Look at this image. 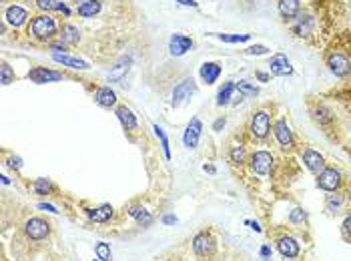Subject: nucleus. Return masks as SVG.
<instances>
[{"label":"nucleus","instance_id":"obj_1","mask_svg":"<svg viewBox=\"0 0 351 261\" xmlns=\"http://www.w3.org/2000/svg\"><path fill=\"white\" fill-rule=\"evenodd\" d=\"M30 32L32 36L40 39V41H47V39H53L57 34V24H55V18L42 14V16H36L30 24Z\"/></svg>","mask_w":351,"mask_h":261},{"label":"nucleus","instance_id":"obj_2","mask_svg":"<svg viewBox=\"0 0 351 261\" xmlns=\"http://www.w3.org/2000/svg\"><path fill=\"white\" fill-rule=\"evenodd\" d=\"M327 66H329V70H331L335 77L345 79V77H349L351 74V60H349V56L343 54V52H331L329 58H327Z\"/></svg>","mask_w":351,"mask_h":261},{"label":"nucleus","instance_id":"obj_3","mask_svg":"<svg viewBox=\"0 0 351 261\" xmlns=\"http://www.w3.org/2000/svg\"><path fill=\"white\" fill-rule=\"evenodd\" d=\"M271 131V119H269V113L267 110H257L251 119V133L253 137L257 139H265Z\"/></svg>","mask_w":351,"mask_h":261},{"label":"nucleus","instance_id":"obj_4","mask_svg":"<svg viewBox=\"0 0 351 261\" xmlns=\"http://www.w3.org/2000/svg\"><path fill=\"white\" fill-rule=\"evenodd\" d=\"M24 231H26V235H28L30 239L40 241V239H45V237L51 233V225H49L45 219H40V217H32V219L26 221Z\"/></svg>","mask_w":351,"mask_h":261},{"label":"nucleus","instance_id":"obj_5","mask_svg":"<svg viewBox=\"0 0 351 261\" xmlns=\"http://www.w3.org/2000/svg\"><path fill=\"white\" fill-rule=\"evenodd\" d=\"M251 169L257 175H269L273 169V155L269 151H257L255 155L251 157Z\"/></svg>","mask_w":351,"mask_h":261},{"label":"nucleus","instance_id":"obj_6","mask_svg":"<svg viewBox=\"0 0 351 261\" xmlns=\"http://www.w3.org/2000/svg\"><path fill=\"white\" fill-rule=\"evenodd\" d=\"M193 249H195L197 255H201V257H209V255L215 253L217 243H215V239H213L209 233H199V235L193 239Z\"/></svg>","mask_w":351,"mask_h":261},{"label":"nucleus","instance_id":"obj_7","mask_svg":"<svg viewBox=\"0 0 351 261\" xmlns=\"http://www.w3.org/2000/svg\"><path fill=\"white\" fill-rule=\"evenodd\" d=\"M339 183H341V173L335 169H323L317 175V185L323 191H335L339 187Z\"/></svg>","mask_w":351,"mask_h":261},{"label":"nucleus","instance_id":"obj_8","mask_svg":"<svg viewBox=\"0 0 351 261\" xmlns=\"http://www.w3.org/2000/svg\"><path fill=\"white\" fill-rule=\"evenodd\" d=\"M201 131H203V123H201L197 117H195V119H191V123H189L187 131H185V135H183V143H185V147H187V149H195V147L199 145Z\"/></svg>","mask_w":351,"mask_h":261},{"label":"nucleus","instance_id":"obj_9","mask_svg":"<svg viewBox=\"0 0 351 261\" xmlns=\"http://www.w3.org/2000/svg\"><path fill=\"white\" fill-rule=\"evenodd\" d=\"M273 131H275V137H277L279 145H281L283 149H291L293 147V135H291L289 125H287V121H285V119H279V121L275 123Z\"/></svg>","mask_w":351,"mask_h":261},{"label":"nucleus","instance_id":"obj_10","mask_svg":"<svg viewBox=\"0 0 351 261\" xmlns=\"http://www.w3.org/2000/svg\"><path fill=\"white\" fill-rule=\"evenodd\" d=\"M195 81L193 79H185L183 83H179L175 87V91H173V106H179V104H183L185 99H189L193 93H195Z\"/></svg>","mask_w":351,"mask_h":261},{"label":"nucleus","instance_id":"obj_11","mask_svg":"<svg viewBox=\"0 0 351 261\" xmlns=\"http://www.w3.org/2000/svg\"><path fill=\"white\" fill-rule=\"evenodd\" d=\"M269 70L277 77H287L293 72V66L289 62V58L285 54H275L271 60H269Z\"/></svg>","mask_w":351,"mask_h":261},{"label":"nucleus","instance_id":"obj_12","mask_svg":"<svg viewBox=\"0 0 351 261\" xmlns=\"http://www.w3.org/2000/svg\"><path fill=\"white\" fill-rule=\"evenodd\" d=\"M277 249H279V253H281L285 259H295V257L299 255V251H301L297 239H293V237H281V239L277 241Z\"/></svg>","mask_w":351,"mask_h":261},{"label":"nucleus","instance_id":"obj_13","mask_svg":"<svg viewBox=\"0 0 351 261\" xmlns=\"http://www.w3.org/2000/svg\"><path fill=\"white\" fill-rule=\"evenodd\" d=\"M28 79L42 85V83H53V81H60L62 74L60 72H55V70H49V68H42V66H36L28 72Z\"/></svg>","mask_w":351,"mask_h":261},{"label":"nucleus","instance_id":"obj_14","mask_svg":"<svg viewBox=\"0 0 351 261\" xmlns=\"http://www.w3.org/2000/svg\"><path fill=\"white\" fill-rule=\"evenodd\" d=\"M303 163H305V167H307L311 173H317V175L325 169V161H323V157L319 155L317 151H313V149H307V151L303 153Z\"/></svg>","mask_w":351,"mask_h":261},{"label":"nucleus","instance_id":"obj_15","mask_svg":"<svg viewBox=\"0 0 351 261\" xmlns=\"http://www.w3.org/2000/svg\"><path fill=\"white\" fill-rule=\"evenodd\" d=\"M191 47H193V41H191L189 36H185V34H173V36H171V43H169V51H171V54L181 56V54H185V52L189 51Z\"/></svg>","mask_w":351,"mask_h":261},{"label":"nucleus","instance_id":"obj_16","mask_svg":"<svg viewBox=\"0 0 351 261\" xmlns=\"http://www.w3.org/2000/svg\"><path fill=\"white\" fill-rule=\"evenodd\" d=\"M95 103L99 104V106L111 108V106H115V103H117V93L111 87H101L95 93Z\"/></svg>","mask_w":351,"mask_h":261},{"label":"nucleus","instance_id":"obj_17","mask_svg":"<svg viewBox=\"0 0 351 261\" xmlns=\"http://www.w3.org/2000/svg\"><path fill=\"white\" fill-rule=\"evenodd\" d=\"M26 18H28V12H26L24 8H20V6H8V8H6V20H8V24H12L14 28L22 26V24L26 22Z\"/></svg>","mask_w":351,"mask_h":261},{"label":"nucleus","instance_id":"obj_18","mask_svg":"<svg viewBox=\"0 0 351 261\" xmlns=\"http://www.w3.org/2000/svg\"><path fill=\"white\" fill-rule=\"evenodd\" d=\"M113 213H115V209L111 207V205H101V207L89 209V211H86L89 219L95 221V223H107V221L113 217Z\"/></svg>","mask_w":351,"mask_h":261},{"label":"nucleus","instance_id":"obj_19","mask_svg":"<svg viewBox=\"0 0 351 261\" xmlns=\"http://www.w3.org/2000/svg\"><path fill=\"white\" fill-rule=\"evenodd\" d=\"M128 215H130L139 225H143V227H149V225L155 221L153 215H151L145 207H141V205H133V207H128Z\"/></svg>","mask_w":351,"mask_h":261},{"label":"nucleus","instance_id":"obj_20","mask_svg":"<svg viewBox=\"0 0 351 261\" xmlns=\"http://www.w3.org/2000/svg\"><path fill=\"white\" fill-rule=\"evenodd\" d=\"M221 74V66L217 62H205L201 66V79L207 83V85H213Z\"/></svg>","mask_w":351,"mask_h":261},{"label":"nucleus","instance_id":"obj_21","mask_svg":"<svg viewBox=\"0 0 351 261\" xmlns=\"http://www.w3.org/2000/svg\"><path fill=\"white\" fill-rule=\"evenodd\" d=\"M117 117H118V121L122 123V127H124V129H128V131L137 129V117L133 115V110H130V108H126V106H118V108H117Z\"/></svg>","mask_w":351,"mask_h":261},{"label":"nucleus","instance_id":"obj_22","mask_svg":"<svg viewBox=\"0 0 351 261\" xmlns=\"http://www.w3.org/2000/svg\"><path fill=\"white\" fill-rule=\"evenodd\" d=\"M53 58L60 62V64H64V66H70V68H89V64L84 62V60H78V58H74V56H66V54H59V52H55L53 54Z\"/></svg>","mask_w":351,"mask_h":261},{"label":"nucleus","instance_id":"obj_23","mask_svg":"<svg viewBox=\"0 0 351 261\" xmlns=\"http://www.w3.org/2000/svg\"><path fill=\"white\" fill-rule=\"evenodd\" d=\"M60 39H62V43H66V45H76L78 39H80V32H78L76 26H72V24H64L62 30H60Z\"/></svg>","mask_w":351,"mask_h":261},{"label":"nucleus","instance_id":"obj_24","mask_svg":"<svg viewBox=\"0 0 351 261\" xmlns=\"http://www.w3.org/2000/svg\"><path fill=\"white\" fill-rule=\"evenodd\" d=\"M99 12H101V0H86V2H82V4L78 6V14L84 16V18L95 16V14H99Z\"/></svg>","mask_w":351,"mask_h":261},{"label":"nucleus","instance_id":"obj_25","mask_svg":"<svg viewBox=\"0 0 351 261\" xmlns=\"http://www.w3.org/2000/svg\"><path fill=\"white\" fill-rule=\"evenodd\" d=\"M279 12L285 18H295L299 12V0H281L279 2Z\"/></svg>","mask_w":351,"mask_h":261},{"label":"nucleus","instance_id":"obj_26","mask_svg":"<svg viewBox=\"0 0 351 261\" xmlns=\"http://www.w3.org/2000/svg\"><path fill=\"white\" fill-rule=\"evenodd\" d=\"M237 89L235 87L233 81H227L223 87H221V91H219V95H217V104L219 106H223V104H229L231 101V97H233V91Z\"/></svg>","mask_w":351,"mask_h":261},{"label":"nucleus","instance_id":"obj_27","mask_svg":"<svg viewBox=\"0 0 351 261\" xmlns=\"http://www.w3.org/2000/svg\"><path fill=\"white\" fill-rule=\"evenodd\" d=\"M153 131H155V135L159 137V141H161V145H163L165 157H167V159H171V145H169V137H167L165 129H163V127H159V125H153Z\"/></svg>","mask_w":351,"mask_h":261},{"label":"nucleus","instance_id":"obj_28","mask_svg":"<svg viewBox=\"0 0 351 261\" xmlns=\"http://www.w3.org/2000/svg\"><path fill=\"white\" fill-rule=\"evenodd\" d=\"M313 117H315V121H317V123H321V125H325V123H331V121H333L331 110H329V108H325V106H317V108L313 110Z\"/></svg>","mask_w":351,"mask_h":261},{"label":"nucleus","instance_id":"obj_29","mask_svg":"<svg viewBox=\"0 0 351 261\" xmlns=\"http://www.w3.org/2000/svg\"><path fill=\"white\" fill-rule=\"evenodd\" d=\"M95 255H97L101 261H111V259H113V253H111L109 243H103V241L95 245Z\"/></svg>","mask_w":351,"mask_h":261},{"label":"nucleus","instance_id":"obj_30","mask_svg":"<svg viewBox=\"0 0 351 261\" xmlns=\"http://www.w3.org/2000/svg\"><path fill=\"white\" fill-rule=\"evenodd\" d=\"M237 89H239V93L245 95V97H255V95H259V89H257L255 85L247 83V81H241V83L237 85Z\"/></svg>","mask_w":351,"mask_h":261},{"label":"nucleus","instance_id":"obj_31","mask_svg":"<svg viewBox=\"0 0 351 261\" xmlns=\"http://www.w3.org/2000/svg\"><path fill=\"white\" fill-rule=\"evenodd\" d=\"M51 189H53V185H51L49 179H36V181H34V191H36L38 195H47Z\"/></svg>","mask_w":351,"mask_h":261},{"label":"nucleus","instance_id":"obj_32","mask_svg":"<svg viewBox=\"0 0 351 261\" xmlns=\"http://www.w3.org/2000/svg\"><path fill=\"white\" fill-rule=\"evenodd\" d=\"M231 161L237 163V165H241V163H245V147H241V145H235L231 147Z\"/></svg>","mask_w":351,"mask_h":261},{"label":"nucleus","instance_id":"obj_33","mask_svg":"<svg viewBox=\"0 0 351 261\" xmlns=\"http://www.w3.org/2000/svg\"><path fill=\"white\" fill-rule=\"evenodd\" d=\"M289 221H291V223H305V221H307V213L301 207H295L291 213H289Z\"/></svg>","mask_w":351,"mask_h":261},{"label":"nucleus","instance_id":"obj_34","mask_svg":"<svg viewBox=\"0 0 351 261\" xmlns=\"http://www.w3.org/2000/svg\"><path fill=\"white\" fill-rule=\"evenodd\" d=\"M223 43H243L249 41V34H217Z\"/></svg>","mask_w":351,"mask_h":261},{"label":"nucleus","instance_id":"obj_35","mask_svg":"<svg viewBox=\"0 0 351 261\" xmlns=\"http://www.w3.org/2000/svg\"><path fill=\"white\" fill-rule=\"evenodd\" d=\"M14 81V72H12V68L6 64V62H2V85H10Z\"/></svg>","mask_w":351,"mask_h":261},{"label":"nucleus","instance_id":"obj_36","mask_svg":"<svg viewBox=\"0 0 351 261\" xmlns=\"http://www.w3.org/2000/svg\"><path fill=\"white\" fill-rule=\"evenodd\" d=\"M341 195H329V199H327V209L329 211H337V209L341 207Z\"/></svg>","mask_w":351,"mask_h":261},{"label":"nucleus","instance_id":"obj_37","mask_svg":"<svg viewBox=\"0 0 351 261\" xmlns=\"http://www.w3.org/2000/svg\"><path fill=\"white\" fill-rule=\"evenodd\" d=\"M36 6H38L40 10H53V8H57L55 0H36Z\"/></svg>","mask_w":351,"mask_h":261},{"label":"nucleus","instance_id":"obj_38","mask_svg":"<svg viewBox=\"0 0 351 261\" xmlns=\"http://www.w3.org/2000/svg\"><path fill=\"white\" fill-rule=\"evenodd\" d=\"M247 52H249V54H265V52H267V47H263V45H255V47H249Z\"/></svg>","mask_w":351,"mask_h":261},{"label":"nucleus","instance_id":"obj_39","mask_svg":"<svg viewBox=\"0 0 351 261\" xmlns=\"http://www.w3.org/2000/svg\"><path fill=\"white\" fill-rule=\"evenodd\" d=\"M8 167L10 169H20L22 167V159L20 157H10L8 159Z\"/></svg>","mask_w":351,"mask_h":261},{"label":"nucleus","instance_id":"obj_40","mask_svg":"<svg viewBox=\"0 0 351 261\" xmlns=\"http://www.w3.org/2000/svg\"><path fill=\"white\" fill-rule=\"evenodd\" d=\"M163 223H165V225H175V223H177V217L169 213V215H165V217H163Z\"/></svg>","mask_w":351,"mask_h":261},{"label":"nucleus","instance_id":"obj_41","mask_svg":"<svg viewBox=\"0 0 351 261\" xmlns=\"http://www.w3.org/2000/svg\"><path fill=\"white\" fill-rule=\"evenodd\" d=\"M245 223H247V225H249V227H251L255 233H261V231H263V229H261V225H259L257 221H245Z\"/></svg>","mask_w":351,"mask_h":261},{"label":"nucleus","instance_id":"obj_42","mask_svg":"<svg viewBox=\"0 0 351 261\" xmlns=\"http://www.w3.org/2000/svg\"><path fill=\"white\" fill-rule=\"evenodd\" d=\"M261 257H263V259H269V257H271V247H269V245H263V247H261Z\"/></svg>","mask_w":351,"mask_h":261},{"label":"nucleus","instance_id":"obj_43","mask_svg":"<svg viewBox=\"0 0 351 261\" xmlns=\"http://www.w3.org/2000/svg\"><path fill=\"white\" fill-rule=\"evenodd\" d=\"M343 227H345V233L349 235V239H351V215H349V217H345V221H343Z\"/></svg>","mask_w":351,"mask_h":261},{"label":"nucleus","instance_id":"obj_44","mask_svg":"<svg viewBox=\"0 0 351 261\" xmlns=\"http://www.w3.org/2000/svg\"><path fill=\"white\" fill-rule=\"evenodd\" d=\"M38 209H42V211H51V213H59V211H57V207H53V205H49V203H40V205H38Z\"/></svg>","mask_w":351,"mask_h":261},{"label":"nucleus","instance_id":"obj_45","mask_svg":"<svg viewBox=\"0 0 351 261\" xmlns=\"http://www.w3.org/2000/svg\"><path fill=\"white\" fill-rule=\"evenodd\" d=\"M221 127H225V119H217V121H215V125H213V129H215V131H219Z\"/></svg>","mask_w":351,"mask_h":261},{"label":"nucleus","instance_id":"obj_46","mask_svg":"<svg viewBox=\"0 0 351 261\" xmlns=\"http://www.w3.org/2000/svg\"><path fill=\"white\" fill-rule=\"evenodd\" d=\"M177 2H179V4H183V6H193V8L197 6V2H195V0H177Z\"/></svg>","mask_w":351,"mask_h":261},{"label":"nucleus","instance_id":"obj_47","mask_svg":"<svg viewBox=\"0 0 351 261\" xmlns=\"http://www.w3.org/2000/svg\"><path fill=\"white\" fill-rule=\"evenodd\" d=\"M203 171H205V173H211V175H215V173H217V169H215L213 165H205V167H203Z\"/></svg>","mask_w":351,"mask_h":261},{"label":"nucleus","instance_id":"obj_48","mask_svg":"<svg viewBox=\"0 0 351 261\" xmlns=\"http://www.w3.org/2000/svg\"><path fill=\"white\" fill-rule=\"evenodd\" d=\"M57 10H62L64 14H70V10H68V8L64 6V4H57Z\"/></svg>","mask_w":351,"mask_h":261},{"label":"nucleus","instance_id":"obj_49","mask_svg":"<svg viewBox=\"0 0 351 261\" xmlns=\"http://www.w3.org/2000/svg\"><path fill=\"white\" fill-rule=\"evenodd\" d=\"M257 77H259V81H267V79H269L265 72H257Z\"/></svg>","mask_w":351,"mask_h":261},{"label":"nucleus","instance_id":"obj_50","mask_svg":"<svg viewBox=\"0 0 351 261\" xmlns=\"http://www.w3.org/2000/svg\"><path fill=\"white\" fill-rule=\"evenodd\" d=\"M0 179H2V185H8V183H10V179H8V177H0Z\"/></svg>","mask_w":351,"mask_h":261},{"label":"nucleus","instance_id":"obj_51","mask_svg":"<svg viewBox=\"0 0 351 261\" xmlns=\"http://www.w3.org/2000/svg\"><path fill=\"white\" fill-rule=\"evenodd\" d=\"M74 2H80V4H82V2H86V0H74Z\"/></svg>","mask_w":351,"mask_h":261},{"label":"nucleus","instance_id":"obj_52","mask_svg":"<svg viewBox=\"0 0 351 261\" xmlns=\"http://www.w3.org/2000/svg\"><path fill=\"white\" fill-rule=\"evenodd\" d=\"M93 261H101V259H99V257H97V259H93Z\"/></svg>","mask_w":351,"mask_h":261}]
</instances>
